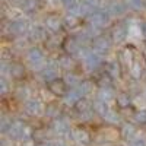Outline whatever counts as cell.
Returning <instances> with one entry per match:
<instances>
[{"instance_id":"cell-29","label":"cell","mask_w":146,"mask_h":146,"mask_svg":"<svg viewBox=\"0 0 146 146\" xmlns=\"http://www.w3.org/2000/svg\"><path fill=\"white\" fill-rule=\"evenodd\" d=\"M113 96H114V95H113L111 88H100V91H98V98H100V100L108 102L110 100L113 98Z\"/></svg>"},{"instance_id":"cell-18","label":"cell","mask_w":146,"mask_h":146,"mask_svg":"<svg viewBox=\"0 0 146 146\" xmlns=\"http://www.w3.org/2000/svg\"><path fill=\"white\" fill-rule=\"evenodd\" d=\"M111 38L114 40V42H121L126 38V28H124L123 23H117V25L113 28Z\"/></svg>"},{"instance_id":"cell-37","label":"cell","mask_w":146,"mask_h":146,"mask_svg":"<svg viewBox=\"0 0 146 146\" xmlns=\"http://www.w3.org/2000/svg\"><path fill=\"white\" fill-rule=\"evenodd\" d=\"M15 95H16V98H19V100L27 98V89L23 88V86H21V88H18V89H16Z\"/></svg>"},{"instance_id":"cell-42","label":"cell","mask_w":146,"mask_h":146,"mask_svg":"<svg viewBox=\"0 0 146 146\" xmlns=\"http://www.w3.org/2000/svg\"><path fill=\"white\" fill-rule=\"evenodd\" d=\"M143 35H145V38H146V23L143 25Z\"/></svg>"},{"instance_id":"cell-13","label":"cell","mask_w":146,"mask_h":146,"mask_svg":"<svg viewBox=\"0 0 146 146\" xmlns=\"http://www.w3.org/2000/svg\"><path fill=\"white\" fill-rule=\"evenodd\" d=\"M9 27H10V34L13 36H19V35H23L28 32V25L25 21H15V22L9 23Z\"/></svg>"},{"instance_id":"cell-2","label":"cell","mask_w":146,"mask_h":146,"mask_svg":"<svg viewBox=\"0 0 146 146\" xmlns=\"http://www.w3.org/2000/svg\"><path fill=\"white\" fill-rule=\"evenodd\" d=\"M69 85L66 83L64 79H60V78H56L53 79L51 82H48V89L50 92L54 95V96H64L67 92H69Z\"/></svg>"},{"instance_id":"cell-1","label":"cell","mask_w":146,"mask_h":146,"mask_svg":"<svg viewBox=\"0 0 146 146\" xmlns=\"http://www.w3.org/2000/svg\"><path fill=\"white\" fill-rule=\"evenodd\" d=\"M7 135L13 140H23L29 136V133H28V127L22 121H13L7 130Z\"/></svg>"},{"instance_id":"cell-10","label":"cell","mask_w":146,"mask_h":146,"mask_svg":"<svg viewBox=\"0 0 146 146\" xmlns=\"http://www.w3.org/2000/svg\"><path fill=\"white\" fill-rule=\"evenodd\" d=\"M45 28L53 31V32H58L63 28V21L57 15H48L47 19H45Z\"/></svg>"},{"instance_id":"cell-9","label":"cell","mask_w":146,"mask_h":146,"mask_svg":"<svg viewBox=\"0 0 146 146\" xmlns=\"http://www.w3.org/2000/svg\"><path fill=\"white\" fill-rule=\"evenodd\" d=\"M57 67H58V63L56 62H50V63H47L42 70H41V78L44 80H48V82H51L53 79H56V75H57Z\"/></svg>"},{"instance_id":"cell-6","label":"cell","mask_w":146,"mask_h":146,"mask_svg":"<svg viewBox=\"0 0 146 146\" xmlns=\"http://www.w3.org/2000/svg\"><path fill=\"white\" fill-rule=\"evenodd\" d=\"M110 47H111V41H110L107 36H95L94 41H92V48L95 53L98 54H105Z\"/></svg>"},{"instance_id":"cell-40","label":"cell","mask_w":146,"mask_h":146,"mask_svg":"<svg viewBox=\"0 0 146 146\" xmlns=\"http://www.w3.org/2000/svg\"><path fill=\"white\" fill-rule=\"evenodd\" d=\"M38 146H56V145L51 142H41V143H38Z\"/></svg>"},{"instance_id":"cell-12","label":"cell","mask_w":146,"mask_h":146,"mask_svg":"<svg viewBox=\"0 0 146 146\" xmlns=\"http://www.w3.org/2000/svg\"><path fill=\"white\" fill-rule=\"evenodd\" d=\"M9 72H10L12 78L16 79V80L23 79V78H25V75H27V69H25V66H23L22 63H19V62L12 63L10 67H9Z\"/></svg>"},{"instance_id":"cell-22","label":"cell","mask_w":146,"mask_h":146,"mask_svg":"<svg viewBox=\"0 0 146 146\" xmlns=\"http://www.w3.org/2000/svg\"><path fill=\"white\" fill-rule=\"evenodd\" d=\"M45 114L50 117V118H53V120H56V118H60V114H62V110H60V107L56 104V102H51V104H48L47 107H45Z\"/></svg>"},{"instance_id":"cell-25","label":"cell","mask_w":146,"mask_h":146,"mask_svg":"<svg viewBox=\"0 0 146 146\" xmlns=\"http://www.w3.org/2000/svg\"><path fill=\"white\" fill-rule=\"evenodd\" d=\"M105 72L108 73L111 78H118L120 76V64L117 63V62H110V63H107V66H105Z\"/></svg>"},{"instance_id":"cell-7","label":"cell","mask_w":146,"mask_h":146,"mask_svg":"<svg viewBox=\"0 0 146 146\" xmlns=\"http://www.w3.org/2000/svg\"><path fill=\"white\" fill-rule=\"evenodd\" d=\"M72 137L76 143L82 145V146H86L91 143V135L88 133V130H85L83 127H78L72 131Z\"/></svg>"},{"instance_id":"cell-38","label":"cell","mask_w":146,"mask_h":146,"mask_svg":"<svg viewBox=\"0 0 146 146\" xmlns=\"http://www.w3.org/2000/svg\"><path fill=\"white\" fill-rule=\"evenodd\" d=\"M62 2L64 3V6L67 7V10H69V9H72L73 6H76V5L79 3L78 0H62Z\"/></svg>"},{"instance_id":"cell-5","label":"cell","mask_w":146,"mask_h":146,"mask_svg":"<svg viewBox=\"0 0 146 146\" xmlns=\"http://www.w3.org/2000/svg\"><path fill=\"white\" fill-rule=\"evenodd\" d=\"M27 60L29 62L31 66L38 67V66H41L44 63V54H42V51L40 50V48L32 47V48H29V50L27 51Z\"/></svg>"},{"instance_id":"cell-15","label":"cell","mask_w":146,"mask_h":146,"mask_svg":"<svg viewBox=\"0 0 146 146\" xmlns=\"http://www.w3.org/2000/svg\"><path fill=\"white\" fill-rule=\"evenodd\" d=\"M57 63H58L60 67H62L63 70H66V72H72L73 69H75V66H76L73 57H72L70 54H67V53L63 54V56H60L58 60H57Z\"/></svg>"},{"instance_id":"cell-26","label":"cell","mask_w":146,"mask_h":146,"mask_svg":"<svg viewBox=\"0 0 146 146\" xmlns=\"http://www.w3.org/2000/svg\"><path fill=\"white\" fill-rule=\"evenodd\" d=\"M115 100H117V104H118V107H120V108H129V107H130V104H131L130 96H129V94H126V92L118 94Z\"/></svg>"},{"instance_id":"cell-35","label":"cell","mask_w":146,"mask_h":146,"mask_svg":"<svg viewBox=\"0 0 146 146\" xmlns=\"http://www.w3.org/2000/svg\"><path fill=\"white\" fill-rule=\"evenodd\" d=\"M79 88H80V91L83 92V95H88V94L92 91V82H89V80H82L80 85H79Z\"/></svg>"},{"instance_id":"cell-14","label":"cell","mask_w":146,"mask_h":146,"mask_svg":"<svg viewBox=\"0 0 146 146\" xmlns=\"http://www.w3.org/2000/svg\"><path fill=\"white\" fill-rule=\"evenodd\" d=\"M25 111L29 114V115H38L42 113V104L38 101V100H28L25 102Z\"/></svg>"},{"instance_id":"cell-24","label":"cell","mask_w":146,"mask_h":146,"mask_svg":"<svg viewBox=\"0 0 146 146\" xmlns=\"http://www.w3.org/2000/svg\"><path fill=\"white\" fill-rule=\"evenodd\" d=\"M38 7H40V0H22V9L28 13H32Z\"/></svg>"},{"instance_id":"cell-3","label":"cell","mask_w":146,"mask_h":146,"mask_svg":"<svg viewBox=\"0 0 146 146\" xmlns=\"http://www.w3.org/2000/svg\"><path fill=\"white\" fill-rule=\"evenodd\" d=\"M89 22L91 25L96 27V28H105L110 23V15L105 10H95L94 13L89 16Z\"/></svg>"},{"instance_id":"cell-23","label":"cell","mask_w":146,"mask_h":146,"mask_svg":"<svg viewBox=\"0 0 146 146\" xmlns=\"http://www.w3.org/2000/svg\"><path fill=\"white\" fill-rule=\"evenodd\" d=\"M135 135H136V127L133 124L126 123L121 126V136L124 139H131V137H135Z\"/></svg>"},{"instance_id":"cell-4","label":"cell","mask_w":146,"mask_h":146,"mask_svg":"<svg viewBox=\"0 0 146 146\" xmlns=\"http://www.w3.org/2000/svg\"><path fill=\"white\" fill-rule=\"evenodd\" d=\"M83 63L88 70H96L101 66V56L95 51L83 53Z\"/></svg>"},{"instance_id":"cell-34","label":"cell","mask_w":146,"mask_h":146,"mask_svg":"<svg viewBox=\"0 0 146 146\" xmlns=\"http://www.w3.org/2000/svg\"><path fill=\"white\" fill-rule=\"evenodd\" d=\"M64 23H66V27H67L69 29L76 28V25L79 23V18H78V16H75V15H70V16H67V18H66Z\"/></svg>"},{"instance_id":"cell-31","label":"cell","mask_w":146,"mask_h":146,"mask_svg":"<svg viewBox=\"0 0 146 146\" xmlns=\"http://www.w3.org/2000/svg\"><path fill=\"white\" fill-rule=\"evenodd\" d=\"M45 130L44 129H36L35 131H32V135H31V137H32V140H35L36 143H41V142H45L44 139H45Z\"/></svg>"},{"instance_id":"cell-39","label":"cell","mask_w":146,"mask_h":146,"mask_svg":"<svg viewBox=\"0 0 146 146\" xmlns=\"http://www.w3.org/2000/svg\"><path fill=\"white\" fill-rule=\"evenodd\" d=\"M0 91H2V95H6V92H7V82H6V79L5 78H2V82H0Z\"/></svg>"},{"instance_id":"cell-20","label":"cell","mask_w":146,"mask_h":146,"mask_svg":"<svg viewBox=\"0 0 146 146\" xmlns=\"http://www.w3.org/2000/svg\"><path fill=\"white\" fill-rule=\"evenodd\" d=\"M91 108H94V107H92V104H91L86 98H80V100L75 104V110L78 111V114H85V113H89V111H92Z\"/></svg>"},{"instance_id":"cell-32","label":"cell","mask_w":146,"mask_h":146,"mask_svg":"<svg viewBox=\"0 0 146 146\" xmlns=\"http://www.w3.org/2000/svg\"><path fill=\"white\" fill-rule=\"evenodd\" d=\"M133 120H135L137 124H146V111L145 110L136 111L135 114H133Z\"/></svg>"},{"instance_id":"cell-11","label":"cell","mask_w":146,"mask_h":146,"mask_svg":"<svg viewBox=\"0 0 146 146\" xmlns=\"http://www.w3.org/2000/svg\"><path fill=\"white\" fill-rule=\"evenodd\" d=\"M83 92L80 91V88L79 86H75V88H70L69 89V92L64 95V102L66 104H73L75 105L80 98H83Z\"/></svg>"},{"instance_id":"cell-30","label":"cell","mask_w":146,"mask_h":146,"mask_svg":"<svg viewBox=\"0 0 146 146\" xmlns=\"http://www.w3.org/2000/svg\"><path fill=\"white\" fill-rule=\"evenodd\" d=\"M104 118H105V121H108L110 124H117L120 121V114L113 111V110H110V111L104 115Z\"/></svg>"},{"instance_id":"cell-43","label":"cell","mask_w":146,"mask_h":146,"mask_svg":"<svg viewBox=\"0 0 146 146\" xmlns=\"http://www.w3.org/2000/svg\"><path fill=\"white\" fill-rule=\"evenodd\" d=\"M56 146H66V145H64V143H57Z\"/></svg>"},{"instance_id":"cell-21","label":"cell","mask_w":146,"mask_h":146,"mask_svg":"<svg viewBox=\"0 0 146 146\" xmlns=\"http://www.w3.org/2000/svg\"><path fill=\"white\" fill-rule=\"evenodd\" d=\"M92 110L96 113V114H100L101 117H104L108 111H110V108H108V105H107V102L105 101H102V100H100V98H96V101L92 104Z\"/></svg>"},{"instance_id":"cell-16","label":"cell","mask_w":146,"mask_h":146,"mask_svg":"<svg viewBox=\"0 0 146 146\" xmlns=\"http://www.w3.org/2000/svg\"><path fill=\"white\" fill-rule=\"evenodd\" d=\"M29 40L31 41H35V42H38V41H45L47 38V34H45V29L41 28V27H32L29 29Z\"/></svg>"},{"instance_id":"cell-27","label":"cell","mask_w":146,"mask_h":146,"mask_svg":"<svg viewBox=\"0 0 146 146\" xmlns=\"http://www.w3.org/2000/svg\"><path fill=\"white\" fill-rule=\"evenodd\" d=\"M96 83H98L100 88H111V83H113V78L105 72L104 75H101L98 79H96Z\"/></svg>"},{"instance_id":"cell-8","label":"cell","mask_w":146,"mask_h":146,"mask_svg":"<svg viewBox=\"0 0 146 146\" xmlns=\"http://www.w3.org/2000/svg\"><path fill=\"white\" fill-rule=\"evenodd\" d=\"M62 47H63V50L67 54L79 53V50H82V47H80V44H79L76 36H67V38H64L63 42H62Z\"/></svg>"},{"instance_id":"cell-28","label":"cell","mask_w":146,"mask_h":146,"mask_svg":"<svg viewBox=\"0 0 146 146\" xmlns=\"http://www.w3.org/2000/svg\"><path fill=\"white\" fill-rule=\"evenodd\" d=\"M64 80H66V83L69 85L70 88H75V86H79V85H80V79L75 75V73H72V72H67Z\"/></svg>"},{"instance_id":"cell-33","label":"cell","mask_w":146,"mask_h":146,"mask_svg":"<svg viewBox=\"0 0 146 146\" xmlns=\"http://www.w3.org/2000/svg\"><path fill=\"white\" fill-rule=\"evenodd\" d=\"M126 5L135 10H140L145 7V2L143 0H126Z\"/></svg>"},{"instance_id":"cell-17","label":"cell","mask_w":146,"mask_h":146,"mask_svg":"<svg viewBox=\"0 0 146 146\" xmlns=\"http://www.w3.org/2000/svg\"><path fill=\"white\" fill-rule=\"evenodd\" d=\"M51 129H53V131L56 133V135H66V133L69 131V124L62 118H56L53 121V124H51Z\"/></svg>"},{"instance_id":"cell-36","label":"cell","mask_w":146,"mask_h":146,"mask_svg":"<svg viewBox=\"0 0 146 146\" xmlns=\"http://www.w3.org/2000/svg\"><path fill=\"white\" fill-rule=\"evenodd\" d=\"M12 123H13V121H10V118H7L6 115H3L2 117V131L3 133H7V130L12 126Z\"/></svg>"},{"instance_id":"cell-41","label":"cell","mask_w":146,"mask_h":146,"mask_svg":"<svg viewBox=\"0 0 146 146\" xmlns=\"http://www.w3.org/2000/svg\"><path fill=\"white\" fill-rule=\"evenodd\" d=\"M131 146H146V145H145L142 140H137V142H135V143H133Z\"/></svg>"},{"instance_id":"cell-19","label":"cell","mask_w":146,"mask_h":146,"mask_svg":"<svg viewBox=\"0 0 146 146\" xmlns=\"http://www.w3.org/2000/svg\"><path fill=\"white\" fill-rule=\"evenodd\" d=\"M127 5H123V3H118V2H111V3H108L105 6V12L110 15V16H113V15H120V13H123V10Z\"/></svg>"}]
</instances>
